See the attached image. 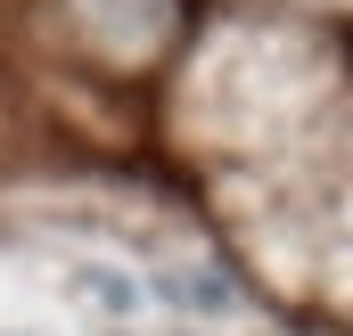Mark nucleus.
Returning a JSON list of instances; mask_svg holds the SVG:
<instances>
[{
  "mask_svg": "<svg viewBox=\"0 0 353 336\" xmlns=\"http://www.w3.org/2000/svg\"><path fill=\"white\" fill-rule=\"evenodd\" d=\"M165 295H173L181 312H205V320L239 304V287H230L222 271H165Z\"/></svg>",
  "mask_w": 353,
  "mask_h": 336,
  "instance_id": "f257e3e1",
  "label": "nucleus"
},
{
  "mask_svg": "<svg viewBox=\"0 0 353 336\" xmlns=\"http://www.w3.org/2000/svg\"><path fill=\"white\" fill-rule=\"evenodd\" d=\"M83 287L107 295V312H140V304H132V279H115V271H83Z\"/></svg>",
  "mask_w": 353,
  "mask_h": 336,
  "instance_id": "f03ea898",
  "label": "nucleus"
}]
</instances>
